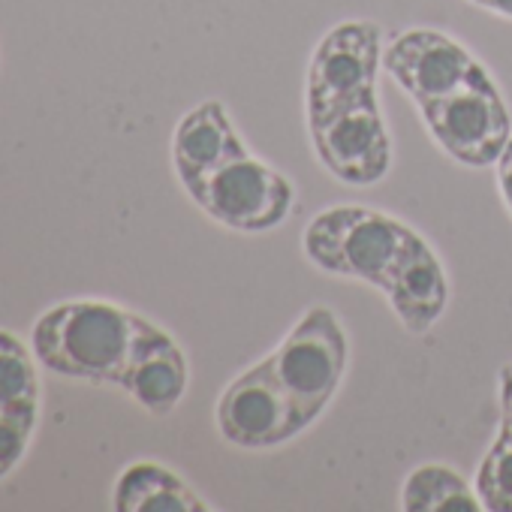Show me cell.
<instances>
[{"label": "cell", "mask_w": 512, "mask_h": 512, "mask_svg": "<svg viewBox=\"0 0 512 512\" xmlns=\"http://www.w3.org/2000/svg\"><path fill=\"white\" fill-rule=\"evenodd\" d=\"M302 247L326 275L377 287L410 335H425L446 314L449 284L437 253L398 217L365 205H332L305 226Z\"/></svg>", "instance_id": "cell-1"}, {"label": "cell", "mask_w": 512, "mask_h": 512, "mask_svg": "<svg viewBox=\"0 0 512 512\" xmlns=\"http://www.w3.org/2000/svg\"><path fill=\"white\" fill-rule=\"evenodd\" d=\"M145 317L100 299L49 308L31 329L37 362L67 380L121 386Z\"/></svg>", "instance_id": "cell-2"}, {"label": "cell", "mask_w": 512, "mask_h": 512, "mask_svg": "<svg viewBox=\"0 0 512 512\" xmlns=\"http://www.w3.org/2000/svg\"><path fill=\"white\" fill-rule=\"evenodd\" d=\"M347 362H350V344L344 326L323 305L305 311L302 320L287 332V338L269 356L278 383L287 389L308 428L326 413L335 392L341 389Z\"/></svg>", "instance_id": "cell-3"}, {"label": "cell", "mask_w": 512, "mask_h": 512, "mask_svg": "<svg viewBox=\"0 0 512 512\" xmlns=\"http://www.w3.org/2000/svg\"><path fill=\"white\" fill-rule=\"evenodd\" d=\"M187 196L211 220L235 232H269L287 220L296 202L290 178L250 151L226 160Z\"/></svg>", "instance_id": "cell-4"}, {"label": "cell", "mask_w": 512, "mask_h": 512, "mask_svg": "<svg viewBox=\"0 0 512 512\" xmlns=\"http://www.w3.org/2000/svg\"><path fill=\"white\" fill-rule=\"evenodd\" d=\"M431 139L461 166H497L512 136L509 109L491 76L419 106Z\"/></svg>", "instance_id": "cell-5"}, {"label": "cell", "mask_w": 512, "mask_h": 512, "mask_svg": "<svg viewBox=\"0 0 512 512\" xmlns=\"http://www.w3.org/2000/svg\"><path fill=\"white\" fill-rule=\"evenodd\" d=\"M383 67V31L374 22H344L332 28L311 55L308 121L326 118L356 100L377 94Z\"/></svg>", "instance_id": "cell-6"}, {"label": "cell", "mask_w": 512, "mask_h": 512, "mask_svg": "<svg viewBox=\"0 0 512 512\" xmlns=\"http://www.w3.org/2000/svg\"><path fill=\"white\" fill-rule=\"evenodd\" d=\"M217 431L238 449H275L308 431L269 359L238 374L217 401Z\"/></svg>", "instance_id": "cell-7"}, {"label": "cell", "mask_w": 512, "mask_h": 512, "mask_svg": "<svg viewBox=\"0 0 512 512\" xmlns=\"http://www.w3.org/2000/svg\"><path fill=\"white\" fill-rule=\"evenodd\" d=\"M317 160L344 184L371 187L389 175L392 139L380 112V100L365 97L326 118L308 121Z\"/></svg>", "instance_id": "cell-8"}, {"label": "cell", "mask_w": 512, "mask_h": 512, "mask_svg": "<svg viewBox=\"0 0 512 512\" xmlns=\"http://www.w3.org/2000/svg\"><path fill=\"white\" fill-rule=\"evenodd\" d=\"M383 70L416 106L434 103L488 76L461 43L428 28L398 34L383 49Z\"/></svg>", "instance_id": "cell-9"}, {"label": "cell", "mask_w": 512, "mask_h": 512, "mask_svg": "<svg viewBox=\"0 0 512 512\" xmlns=\"http://www.w3.org/2000/svg\"><path fill=\"white\" fill-rule=\"evenodd\" d=\"M241 154H247V145L241 142L220 100H205L193 106L172 133V166L187 193L226 160Z\"/></svg>", "instance_id": "cell-10"}, {"label": "cell", "mask_w": 512, "mask_h": 512, "mask_svg": "<svg viewBox=\"0 0 512 512\" xmlns=\"http://www.w3.org/2000/svg\"><path fill=\"white\" fill-rule=\"evenodd\" d=\"M187 359L184 350L151 320L142 323L133 359L118 389H124L139 407L154 416H166L178 407L187 392Z\"/></svg>", "instance_id": "cell-11"}, {"label": "cell", "mask_w": 512, "mask_h": 512, "mask_svg": "<svg viewBox=\"0 0 512 512\" xmlns=\"http://www.w3.org/2000/svg\"><path fill=\"white\" fill-rule=\"evenodd\" d=\"M112 506L118 512H205L208 503L169 467L136 461L121 470Z\"/></svg>", "instance_id": "cell-12"}, {"label": "cell", "mask_w": 512, "mask_h": 512, "mask_svg": "<svg viewBox=\"0 0 512 512\" xmlns=\"http://www.w3.org/2000/svg\"><path fill=\"white\" fill-rule=\"evenodd\" d=\"M401 506L407 512H479L482 500L458 470L446 464H422L404 479Z\"/></svg>", "instance_id": "cell-13"}, {"label": "cell", "mask_w": 512, "mask_h": 512, "mask_svg": "<svg viewBox=\"0 0 512 512\" xmlns=\"http://www.w3.org/2000/svg\"><path fill=\"white\" fill-rule=\"evenodd\" d=\"M0 419H40L37 356L0 329Z\"/></svg>", "instance_id": "cell-14"}, {"label": "cell", "mask_w": 512, "mask_h": 512, "mask_svg": "<svg viewBox=\"0 0 512 512\" xmlns=\"http://www.w3.org/2000/svg\"><path fill=\"white\" fill-rule=\"evenodd\" d=\"M476 494L488 512H512V437L497 434L476 470Z\"/></svg>", "instance_id": "cell-15"}, {"label": "cell", "mask_w": 512, "mask_h": 512, "mask_svg": "<svg viewBox=\"0 0 512 512\" xmlns=\"http://www.w3.org/2000/svg\"><path fill=\"white\" fill-rule=\"evenodd\" d=\"M40 419H0V479H7L25 458Z\"/></svg>", "instance_id": "cell-16"}, {"label": "cell", "mask_w": 512, "mask_h": 512, "mask_svg": "<svg viewBox=\"0 0 512 512\" xmlns=\"http://www.w3.org/2000/svg\"><path fill=\"white\" fill-rule=\"evenodd\" d=\"M500 431L512 437V365L500 368Z\"/></svg>", "instance_id": "cell-17"}, {"label": "cell", "mask_w": 512, "mask_h": 512, "mask_svg": "<svg viewBox=\"0 0 512 512\" xmlns=\"http://www.w3.org/2000/svg\"><path fill=\"white\" fill-rule=\"evenodd\" d=\"M497 187H500V196H503V202H506V208L512 214V136H509L506 151L497 160Z\"/></svg>", "instance_id": "cell-18"}, {"label": "cell", "mask_w": 512, "mask_h": 512, "mask_svg": "<svg viewBox=\"0 0 512 512\" xmlns=\"http://www.w3.org/2000/svg\"><path fill=\"white\" fill-rule=\"evenodd\" d=\"M470 4L494 13V16H503V19H512V0H470Z\"/></svg>", "instance_id": "cell-19"}]
</instances>
